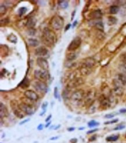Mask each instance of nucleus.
Listing matches in <instances>:
<instances>
[{
	"mask_svg": "<svg viewBox=\"0 0 126 143\" xmlns=\"http://www.w3.org/2000/svg\"><path fill=\"white\" fill-rule=\"evenodd\" d=\"M118 80L122 84H126V73L120 74L118 77Z\"/></svg>",
	"mask_w": 126,
	"mask_h": 143,
	"instance_id": "obj_24",
	"label": "nucleus"
},
{
	"mask_svg": "<svg viewBox=\"0 0 126 143\" xmlns=\"http://www.w3.org/2000/svg\"><path fill=\"white\" fill-rule=\"evenodd\" d=\"M19 106L22 112L27 115H32L34 113V108L29 104L25 102H22L19 105Z\"/></svg>",
	"mask_w": 126,
	"mask_h": 143,
	"instance_id": "obj_9",
	"label": "nucleus"
},
{
	"mask_svg": "<svg viewBox=\"0 0 126 143\" xmlns=\"http://www.w3.org/2000/svg\"><path fill=\"white\" fill-rule=\"evenodd\" d=\"M48 50L45 46H40L36 48L35 51V54L36 55L39 56L40 57L43 58L44 57H46L48 54Z\"/></svg>",
	"mask_w": 126,
	"mask_h": 143,
	"instance_id": "obj_13",
	"label": "nucleus"
},
{
	"mask_svg": "<svg viewBox=\"0 0 126 143\" xmlns=\"http://www.w3.org/2000/svg\"><path fill=\"white\" fill-rule=\"evenodd\" d=\"M112 102V100L110 98H108L105 95H102L99 98L100 106L103 109H107L110 107Z\"/></svg>",
	"mask_w": 126,
	"mask_h": 143,
	"instance_id": "obj_10",
	"label": "nucleus"
},
{
	"mask_svg": "<svg viewBox=\"0 0 126 143\" xmlns=\"http://www.w3.org/2000/svg\"><path fill=\"white\" fill-rule=\"evenodd\" d=\"M41 40L45 45L48 47H52L57 42V35L54 31L48 27H45L42 30Z\"/></svg>",
	"mask_w": 126,
	"mask_h": 143,
	"instance_id": "obj_1",
	"label": "nucleus"
},
{
	"mask_svg": "<svg viewBox=\"0 0 126 143\" xmlns=\"http://www.w3.org/2000/svg\"><path fill=\"white\" fill-rule=\"evenodd\" d=\"M22 111L21 109H20V108L19 107H15V108H13V113L15 115V116H17L18 118H20V119H22L24 118V115L22 113Z\"/></svg>",
	"mask_w": 126,
	"mask_h": 143,
	"instance_id": "obj_19",
	"label": "nucleus"
},
{
	"mask_svg": "<svg viewBox=\"0 0 126 143\" xmlns=\"http://www.w3.org/2000/svg\"><path fill=\"white\" fill-rule=\"evenodd\" d=\"M37 63L38 66L42 69L47 70L49 69V63L46 59L42 57H39L37 59Z\"/></svg>",
	"mask_w": 126,
	"mask_h": 143,
	"instance_id": "obj_14",
	"label": "nucleus"
},
{
	"mask_svg": "<svg viewBox=\"0 0 126 143\" xmlns=\"http://www.w3.org/2000/svg\"><path fill=\"white\" fill-rule=\"evenodd\" d=\"M84 129V127H81V128L79 129V130H83Z\"/></svg>",
	"mask_w": 126,
	"mask_h": 143,
	"instance_id": "obj_55",
	"label": "nucleus"
},
{
	"mask_svg": "<svg viewBox=\"0 0 126 143\" xmlns=\"http://www.w3.org/2000/svg\"><path fill=\"white\" fill-rule=\"evenodd\" d=\"M36 22H37V20L36 18L34 17H30L27 19L26 21V26L28 27L29 29L34 28L35 25H36Z\"/></svg>",
	"mask_w": 126,
	"mask_h": 143,
	"instance_id": "obj_16",
	"label": "nucleus"
},
{
	"mask_svg": "<svg viewBox=\"0 0 126 143\" xmlns=\"http://www.w3.org/2000/svg\"><path fill=\"white\" fill-rule=\"evenodd\" d=\"M81 42L82 40L80 37H76V38H74L72 41H71L70 43L69 44V46L68 47V51H74L75 50H76L81 45Z\"/></svg>",
	"mask_w": 126,
	"mask_h": 143,
	"instance_id": "obj_8",
	"label": "nucleus"
},
{
	"mask_svg": "<svg viewBox=\"0 0 126 143\" xmlns=\"http://www.w3.org/2000/svg\"><path fill=\"white\" fill-rule=\"evenodd\" d=\"M75 130V127H69V128H68V131H69V132H73V131H74Z\"/></svg>",
	"mask_w": 126,
	"mask_h": 143,
	"instance_id": "obj_47",
	"label": "nucleus"
},
{
	"mask_svg": "<svg viewBox=\"0 0 126 143\" xmlns=\"http://www.w3.org/2000/svg\"><path fill=\"white\" fill-rule=\"evenodd\" d=\"M118 122V119H116L113 120L112 121L110 122H105V124H110V123H116Z\"/></svg>",
	"mask_w": 126,
	"mask_h": 143,
	"instance_id": "obj_39",
	"label": "nucleus"
},
{
	"mask_svg": "<svg viewBox=\"0 0 126 143\" xmlns=\"http://www.w3.org/2000/svg\"><path fill=\"white\" fill-rule=\"evenodd\" d=\"M77 20H75V21H74V22H73V27H75L77 25Z\"/></svg>",
	"mask_w": 126,
	"mask_h": 143,
	"instance_id": "obj_52",
	"label": "nucleus"
},
{
	"mask_svg": "<svg viewBox=\"0 0 126 143\" xmlns=\"http://www.w3.org/2000/svg\"><path fill=\"white\" fill-rule=\"evenodd\" d=\"M51 27L55 30H59L63 28L64 25V20L59 15H55L51 18L49 22Z\"/></svg>",
	"mask_w": 126,
	"mask_h": 143,
	"instance_id": "obj_3",
	"label": "nucleus"
},
{
	"mask_svg": "<svg viewBox=\"0 0 126 143\" xmlns=\"http://www.w3.org/2000/svg\"><path fill=\"white\" fill-rule=\"evenodd\" d=\"M117 22V19L115 17L113 16H109L107 19V24L109 26H112L113 25H115Z\"/></svg>",
	"mask_w": 126,
	"mask_h": 143,
	"instance_id": "obj_25",
	"label": "nucleus"
},
{
	"mask_svg": "<svg viewBox=\"0 0 126 143\" xmlns=\"http://www.w3.org/2000/svg\"><path fill=\"white\" fill-rule=\"evenodd\" d=\"M115 116V115H113V114H107L105 116V118H107V119H111L112 118Z\"/></svg>",
	"mask_w": 126,
	"mask_h": 143,
	"instance_id": "obj_40",
	"label": "nucleus"
},
{
	"mask_svg": "<svg viewBox=\"0 0 126 143\" xmlns=\"http://www.w3.org/2000/svg\"><path fill=\"white\" fill-rule=\"evenodd\" d=\"M51 118H52V115H49V116H48V117H47V119H46V120H45V121H46V122H47L49 121V120H50V119H51Z\"/></svg>",
	"mask_w": 126,
	"mask_h": 143,
	"instance_id": "obj_48",
	"label": "nucleus"
},
{
	"mask_svg": "<svg viewBox=\"0 0 126 143\" xmlns=\"http://www.w3.org/2000/svg\"><path fill=\"white\" fill-rule=\"evenodd\" d=\"M102 16V13L101 10H94L91 13L89 14V16L91 19H98L101 18Z\"/></svg>",
	"mask_w": 126,
	"mask_h": 143,
	"instance_id": "obj_18",
	"label": "nucleus"
},
{
	"mask_svg": "<svg viewBox=\"0 0 126 143\" xmlns=\"http://www.w3.org/2000/svg\"><path fill=\"white\" fill-rule=\"evenodd\" d=\"M95 95H96L95 91H93L92 90L89 91L87 92V94L86 95H85L84 100H83V102H84V104L85 105H91L92 104V102L94 101Z\"/></svg>",
	"mask_w": 126,
	"mask_h": 143,
	"instance_id": "obj_7",
	"label": "nucleus"
},
{
	"mask_svg": "<svg viewBox=\"0 0 126 143\" xmlns=\"http://www.w3.org/2000/svg\"><path fill=\"white\" fill-rule=\"evenodd\" d=\"M85 94L84 91L81 89L74 91L70 96V100L72 103L76 105H78L83 102Z\"/></svg>",
	"mask_w": 126,
	"mask_h": 143,
	"instance_id": "obj_4",
	"label": "nucleus"
},
{
	"mask_svg": "<svg viewBox=\"0 0 126 143\" xmlns=\"http://www.w3.org/2000/svg\"><path fill=\"white\" fill-rule=\"evenodd\" d=\"M30 80L27 77H26L23 80V81L21 82V83L19 86H20L21 88H22L23 89H26L27 88H28L30 86Z\"/></svg>",
	"mask_w": 126,
	"mask_h": 143,
	"instance_id": "obj_20",
	"label": "nucleus"
},
{
	"mask_svg": "<svg viewBox=\"0 0 126 143\" xmlns=\"http://www.w3.org/2000/svg\"><path fill=\"white\" fill-rule=\"evenodd\" d=\"M84 83V80L81 77H76L72 79L70 82L68 84V89H72L73 88L77 87L80 86Z\"/></svg>",
	"mask_w": 126,
	"mask_h": 143,
	"instance_id": "obj_11",
	"label": "nucleus"
},
{
	"mask_svg": "<svg viewBox=\"0 0 126 143\" xmlns=\"http://www.w3.org/2000/svg\"><path fill=\"white\" fill-rule=\"evenodd\" d=\"M24 95L27 98L31 100V101H36L39 98L38 94L35 91L31 90H27L25 91V92H24Z\"/></svg>",
	"mask_w": 126,
	"mask_h": 143,
	"instance_id": "obj_12",
	"label": "nucleus"
},
{
	"mask_svg": "<svg viewBox=\"0 0 126 143\" xmlns=\"http://www.w3.org/2000/svg\"><path fill=\"white\" fill-rule=\"evenodd\" d=\"M70 27H71V24H68V25H66V27H65V31H67V30H68L70 28Z\"/></svg>",
	"mask_w": 126,
	"mask_h": 143,
	"instance_id": "obj_46",
	"label": "nucleus"
},
{
	"mask_svg": "<svg viewBox=\"0 0 126 143\" xmlns=\"http://www.w3.org/2000/svg\"><path fill=\"white\" fill-rule=\"evenodd\" d=\"M0 115H1V119L8 116V111L7 108L2 102H1L0 104Z\"/></svg>",
	"mask_w": 126,
	"mask_h": 143,
	"instance_id": "obj_17",
	"label": "nucleus"
},
{
	"mask_svg": "<svg viewBox=\"0 0 126 143\" xmlns=\"http://www.w3.org/2000/svg\"><path fill=\"white\" fill-rule=\"evenodd\" d=\"M95 112V108L94 105H91L90 106H89V108L88 110V113H93Z\"/></svg>",
	"mask_w": 126,
	"mask_h": 143,
	"instance_id": "obj_34",
	"label": "nucleus"
},
{
	"mask_svg": "<svg viewBox=\"0 0 126 143\" xmlns=\"http://www.w3.org/2000/svg\"><path fill=\"white\" fill-rule=\"evenodd\" d=\"M7 10V8L4 5H1V7H0V13H1V15H4L6 13Z\"/></svg>",
	"mask_w": 126,
	"mask_h": 143,
	"instance_id": "obj_33",
	"label": "nucleus"
},
{
	"mask_svg": "<svg viewBox=\"0 0 126 143\" xmlns=\"http://www.w3.org/2000/svg\"><path fill=\"white\" fill-rule=\"evenodd\" d=\"M97 130H98V129H94V130H91L87 132V134H92V133H94V132H97Z\"/></svg>",
	"mask_w": 126,
	"mask_h": 143,
	"instance_id": "obj_44",
	"label": "nucleus"
},
{
	"mask_svg": "<svg viewBox=\"0 0 126 143\" xmlns=\"http://www.w3.org/2000/svg\"><path fill=\"white\" fill-rule=\"evenodd\" d=\"M95 65V59L92 58L85 59L81 64L80 72L83 75H88L91 72V69Z\"/></svg>",
	"mask_w": 126,
	"mask_h": 143,
	"instance_id": "obj_2",
	"label": "nucleus"
},
{
	"mask_svg": "<svg viewBox=\"0 0 126 143\" xmlns=\"http://www.w3.org/2000/svg\"><path fill=\"white\" fill-rule=\"evenodd\" d=\"M2 23H3V25H7V24H8L9 23L8 19H5L3 20H1V24H2Z\"/></svg>",
	"mask_w": 126,
	"mask_h": 143,
	"instance_id": "obj_38",
	"label": "nucleus"
},
{
	"mask_svg": "<svg viewBox=\"0 0 126 143\" xmlns=\"http://www.w3.org/2000/svg\"><path fill=\"white\" fill-rule=\"evenodd\" d=\"M50 124H51V122H48V123H47V125L45 126V127H48V126H49L50 125Z\"/></svg>",
	"mask_w": 126,
	"mask_h": 143,
	"instance_id": "obj_53",
	"label": "nucleus"
},
{
	"mask_svg": "<svg viewBox=\"0 0 126 143\" xmlns=\"http://www.w3.org/2000/svg\"><path fill=\"white\" fill-rule=\"evenodd\" d=\"M27 10V8L21 7L19 8V10H18V13H19V14L20 16H22V15L25 14V13L26 12Z\"/></svg>",
	"mask_w": 126,
	"mask_h": 143,
	"instance_id": "obj_31",
	"label": "nucleus"
},
{
	"mask_svg": "<svg viewBox=\"0 0 126 143\" xmlns=\"http://www.w3.org/2000/svg\"></svg>",
	"mask_w": 126,
	"mask_h": 143,
	"instance_id": "obj_56",
	"label": "nucleus"
},
{
	"mask_svg": "<svg viewBox=\"0 0 126 143\" xmlns=\"http://www.w3.org/2000/svg\"><path fill=\"white\" fill-rule=\"evenodd\" d=\"M119 136L117 135H112V136H110L107 137L106 138V140L109 142H113V141H116L118 140Z\"/></svg>",
	"mask_w": 126,
	"mask_h": 143,
	"instance_id": "obj_27",
	"label": "nucleus"
},
{
	"mask_svg": "<svg viewBox=\"0 0 126 143\" xmlns=\"http://www.w3.org/2000/svg\"><path fill=\"white\" fill-rule=\"evenodd\" d=\"M95 26L98 30H99L100 31H104V26L102 22H98L95 24Z\"/></svg>",
	"mask_w": 126,
	"mask_h": 143,
	"instance_id": "obj_28",
	"label": "nucleus"
},
{
	"mask_svg": "<svg viewBox=\"0 0 126 143\" xmlns=\"http://www.w3.org/2000/svg\"><path fill=\"white\" fill-rule=\"evenodd\" d=\"M7 39L10 42H12V43L15 44L17 42V40H18L17 37H16V36H15L14 34H13V33H11V34L9 35V36H8Z\"/></svg>",
	"mask_w": 126,
	"mask_h": 143,
	"instance_id": "obj_23",
	"label": "nucleus"
},
{
	"mask_svg": "<svg viewBox=\"0 0 126 143\" xmlns=\"http://www.w3.org/2000/svg\"><path fill=\"white\" fill-rule=\"evenodd\" d=\"M70 141L71 143H76L77 142V138H72V139H71L70 140Z\"/></svg>",
	"mask_w": 126,
	"mask_h": 143,
	"instance_id": "obj_43",
	"label": "nucleus"
},
{
	"mask_svg": "<svg viewBox=\"0 0 126 143\" xmlns=\"http://www.w3.org/2000/svg\"><path fill=\"white\" fill-rule=\"evenodd\" d=\"M119 11V7L117 5H112L110 7V13L111 14H116Z\"/></svg>",
	"mask_w": 126,
	"mask_h": 143,
	"instance_id": "obj_26",
	"label": "nucleus"
},
{
	"mask_svg": "<svg viewBox=\"0 0 126 143\" xmlns=\"http://www.w3.org/2000/svg\"><path fill=\"white\" fill-rule=\"evenodd\" d=\"M66 58L68 61H74V59L76 58V55L74 52H69L66 54Z\"/></svg>",
	"mask_w": 126,
	"mask_h": 143,
	"instance_id": "obj_22",
	"label": "nucleus"
},
{
	"mask_svg": "<svg viewBox=\"0 0 126 143\" xmlns=\"http://www.w3.org/2000/svg\"><path fill=\"white\" fill-rule=\"evenodd\" d=\"M58 5L60 8L63 9H66L68 7V1H58Z\"/></svg>",
	"mask_w": 126,
	"mask_h": 143,
	"instance_id": "obj_29",
	"label": "nucleus"
},
{
	"mask_svg": "<svg viewBox=\"0 0 126 143\" xmlns=\"http://www.w3.org/2000/svg\"><path fill=\"white\" fill-rule=\"evenodd\" d=\"M43 127H44L43 124H40L39 125V126H38V127H37V129L39 130H42V129H43Z\"/></svg>",
	"mask_w": 126,
	"mask_h": 143,
	"instance_id": "obj_42",
	"label": "nucleus"
},
{
	"mask_svg": "<svg viewBox=\"0 0 126 143\" xmlns=\"http://www.w3.org/2000/svg\"><path fill=\"white\" fill-rule=\"evenodd\" d=\"M34 77L38 80L45 82L50 79V74L47 70H36L34 71Z\"/></svg>",
	"mask_w": 126,
	"mask_h": 143,
	"instance_id": "obj_5",
	"label": "nucleus"
},
{
	"mask_svg": "<svg viewBox=\"0 0 126 143\" xmlns=\"http://www.w3.org/2000/svg\"><path fill=\"white\" fill-rule=\"evenodd\" d=\"M29 121H30V119H27L24 120V121H23L21 122H20V123H19V124H20V125H22V124H25V123L27 122H29Z\"/></svg>",
	"mask_w": 126,
	"mask_h": 143,
	"instance_id": "obj_41",
	"label": "nucleus"
},
{
	"mask_svg": "<svg viewBox=\"0 0 126 143\" xmlns=\"http://www.w3.org/2000/svg\"><path fill=\"white\" fill-rule=\"evenodd\" d=\"M120 113H125L126 112V109H121L120 110Z\"/></svg>",
	"mask_w": 126,
	"mask_h": 143,
	"instance_id": "obj_50",
	"label": "nucleus"
},
{
	"mask_svg": "<svg viewBox=\"0 0 126 143\" xmlns=\"http://www.w3.org/2000/svg\"><path fill=\"white\" fill-rule=\"evenodd\" d=\"M60 125H58V126H57V127H56L55 128V130H57L58 129V128H59V127H60Z\"/></svg>",
	"mask_w": 126,
	"mask_h": 143,
	"instance_id": "obj_54",
	"label": "nucleus"
},
{
	"mask_svg": "<svg viewBox=\"0 0 126 143\" xmlns=\"http://www.w3.org/2000/svg\"><path fill=\"white\" fill-rule=\"evenodd\" d=\"M28 44L30 46L33 47H37L39 45V41L37 40V39H28Z\"/></svg>",
	"mask_w": 126,
	"mask_h": 143,
	"instance_id": "obj_21",
	"label": "nucleus"
},
{
	"mask_svg": "<svg viewBox=\"0 0 126 143\" xmlns=\"http://www.w3.org/2000/svg\"><path fill=\"white\" fill-rule=\"evenodd\" d=\"M33 86L36 91L41 93H45L48 90V86L45 82L40 81V80L35 81L33 82Z\"/></svg>",
	"mask_w": 126,
	"mask_h": 143,
	"instance_id": "obj_6",
	"label": "nucleus"
},
{
	"mask_svg": "<svg viewBox=\"0 0 126 143\" xmlns=\"http://www.w3.org/2000/svg\"><path fill=\"white\" fill-rule=\"evenodd\" d=\"M124 128H125V126H124V125H120L119 126H117V127H116V128L114 129V130H122V129H123Z\"/></svg>",
	"mask_w": 126,
	"mask_h": 143,
	"instance_id": "obj_37",
	"label": "nucleus"
},
{
	"mask_svg": "<svg viewBox=\"0 0 126 143\" xmlns=\"http://www.w3.org/2000/svg\"><path fill=\"white\" fill-rule=\"evenodd\" d=\"M88 125L89 127H95V126H99V123L95 121H94V120H92V121H91L90 122H89L88 123Z\"/></svg>",
	"mask_w": 126,
	"mask_h": 143,
	"instance_id": "obj_30",
	"label": "nucleus"
},
{
	"mask_svg": "<svg viewBox=\"0 0 126 143\" xmlns=\"http://www.w3.org/2000/svg\"><path fill=\"white\" fill-rule=\"evenodd\" d=\"M54 97L55 98L57 99L58 98V89L57 87H55L54 89Z\"/></svg>",
	"mask_w": 126,
	"mask_h": 143,
	"instance_id": "obj_35",
	"label": "nucleus"
},
{
	"mask_svg": "<svg viewBox=\"0 0 126 143\" xmlns=\"http://www.w3.org/2000/svg\"><path fill=\"white\" fill-rule=\"evenodd\" d=\"M121 83L119 80H116L115 83H114V92L117 95L120 96L123 92V89L121 86Z\"/></svg>",
	"mask_w": 126,
	"mask_h": 143,
	"instance_id": "obj_15",
	"label": "nucleus"
},
{
	"mask_svg": "<svg viewBox=\"0 0 126 143\" xmlns=\"http://www.w3.org/2000/svg\"><path fill=\"white\" fill-rule=\"evenodd\" d=\"M121 2H122V4H121V5H122L124 8L126 9V1H121Z\"/></svg>",
	"mask_w": 126,
	"mask_h": 143,
	"instance_id": "obj_45",
	"label": "nucleus"
},
{
	"mask_svg": "<svg viewBox=\"0 0 126 143\" xmlns=\"http://www.w3.org/2000/svg\"><path fill=\"white\" fill-rule=\"evenodd\" d=\"M48 103L47 101H45L44 102H43V104L42 105V109H43L44 111H45L46 110V108H47V106H48Z\"/></svg>",
	"mask_w": 126,
	"mask_h": 143,
	"instance_id": "obj_36",
	"label": "nucleus"
},
{
	"mask_svg": "<svg viewBox=\"0 0 126 143\" xmlns=\"http://www.w3.org/2000/svg\"><path fill=\"white\" fill-rule=\"evenodd\" d=\"M75 14H76V10H74L73 12H72V20L73 19V18H74V15H75Z\"/></svg>",
	"mask_w": 126,
	"mask_h": 143,
	"instance_id": "obj_49",
	"label": "nucleus"
},
{
	"mask_svg": "<svg viewBox=\"0 0 126 143\" xmlns=\"http://www.w3.org/2000/svg\"><path fill=\"white\" fill-rule=\"evenodd\" d=\"M58 138H59V137H58V136H57V137H52V138H50V140H57Z\"/></svg>",
	"mask_w": 126,
	"mask_h": 143,
	"instance_id": "obj_51",
	"label": "nucleus"
},
{
	"mask_svg": "<svg viewBox=\"0 0 126 143\" xmlns=\"http://www.w3.org/2000/svg\"><path fill=\"white\" fill-rule=\"evenodd\" d=\"M27 32V34L29 35V36H34L36 33V30L34 29V28L29 29Z\"/></svg>",
	"mask_w": 126,
	"mask_h": 143,
	"instance_id": "obj_32",
	"label": "nucleus"
}]
</instances>
